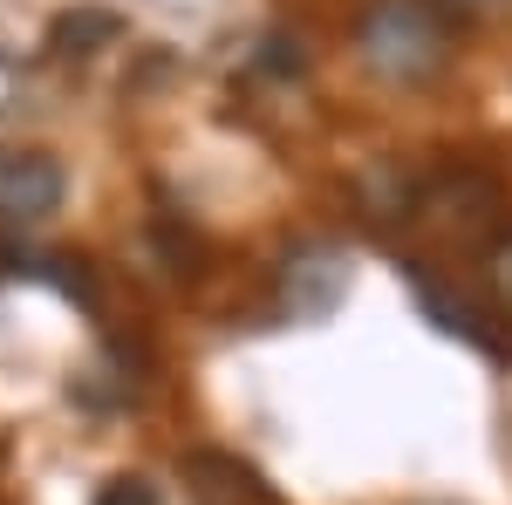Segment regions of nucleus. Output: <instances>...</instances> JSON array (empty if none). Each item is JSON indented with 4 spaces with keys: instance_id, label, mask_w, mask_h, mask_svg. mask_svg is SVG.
I'll use <instances>...</instances> for the list:
<instances>
[{
    "instance_id": "f257e3e1",
    "label": "nucleus",
    "mask_w": 512,
    "mask_h": 505,
    "mask_svg": "<svg viewBox=\"0 0 512 505\" xmlns=\"http://www.w3.org/2000/svg\"><path fill=\"white\" fill-rule=\"evenodd\" d=\"M451 21L437 14L431 0H362L355 14V55L369 76L396 82V89H417L451 69Z\"/></svg>"
},
{
    "instance_id": "423d86ee",
    "label": "nucleus",
    "mask_w": 512,
    "mask_h": 505,
    "mask_svg": "<svg viewBox=\"0 0 512 505\" xmlns=\"http://www.w3.org/2000/svg\"><path fill=\"white\" fill-rule=\"evenodd\" d=\"M123 35L117 14H96V7H82V14H62L55 28H48V48L55 55H96V48H110Z\"/></svg>"
},
{
    "instance_id": "39448f33",
    "label": "nucleus",
    "mask_w": 512,
    "mask_h": 505,
    "mask_svg": "<svg viewBox=\"0 0 512 505\" xmlns=\"http://www.w3.org/2000/svg\"><path fill=\"white\" fill-rule=\"evenodd\" d=\"M417 205L431 212L444 233H478V226L499 219V185L485 171H437V185H424Z\"/></svg>"
},
{
    "instance_id": "20e7f679",
    "label": "nucleus",
    "mask_w": 512,
    "mask_h": 505,
    "mask_svg": "<svg viewBox=\"0 0 512 505\" xmlns=\"http://www.w3.org/2000/svg\"><path fill=\"white\" fill-rule=\"evenodd\" d=\"M185 485L198 505H280L274 485L233 451H185Z\"/></svg>"
},
{
    "instance_id": "f03ea898",
    "label": "nucleus",
    "mask_w": 512,
    "mask_h": 505,
    "mask_svg": "<svg viewBox=\"0 0 512 505\" xmlns=\"http://www.w3.org/2000/svg\"><path fill=\"white\" fill-rule=\"evenodd\" d=\"M342 294H349V260L328 239H301L274 273L280 321H328V314L342 308Z\"/></svg>"
},
{
    "instance_id": "0eeeda50",
    "label": "nucleus",
    "mask_w": 512,
    "mask_h": 505,
    "mask_svg": "<svg viewBox=\"0 0 512 505\" xmlns=\"http://www.w3.org/2000/svg\"><path fill=\"white\" fill-rule=\"evenodd\" d=\"M89 505H158V492H151V478H137V471H123V478H110L103 492Z\"/></svg>"
},
{
    "instance_id": "7ed1b4c3",
    "label": "nucleus",
    "mask_w": 512,
    "mask_h": 505,
    "mask_svg": "<svg viewBox=\"0 0 512 505\" xmlns=\"http://www.w3.org/2000/svg\"><path fill=\"white\" fill-rule=\"evenodd\" d=\"M69 192L62 164L48 151H21V144H0V219L7 226H35L48 219Z\"/></svg>"
},
{
    "instance_id": "1a4fd4ad",
    "label": "nucleus",
    "mask_w": 512,
    "mask_h": 505,
    "mask_svg": "<svg viewBox=\"0 0 512 505\" xmlns=\"http://www.w3.org/2000/svg\"><path fill=\"white\" fill-rule=\"evenodd\" d=\"M492 280H499V308H506V321H512V239L492 246Z\"/></svg>"
},
{
    "instance_id": "6e6552de",
    "label": "nucleus",
    "mask_w": 512,
    "mask_h": 505,
    "mask_svg": "<svg viewBox=\"0 0 512 505\" xmlns=\"http://www.w3.org/2000/svg\"><path fill=\"white\" fill-rule=\"evenodd\" d=\"M431 7L444 14V21H499L512 0H431Z\"/></svg>"
}]
</instances>
